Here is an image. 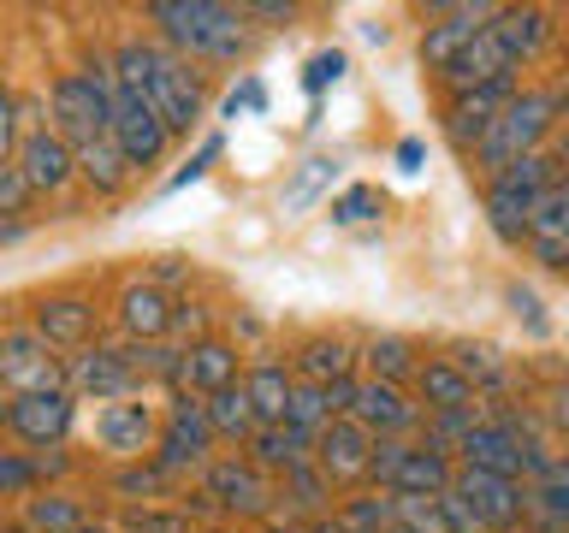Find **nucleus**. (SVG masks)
Listing matches in <instances>:
<instances>
[{
  "mask_svg": "<svg viewBox=\"0 0 569 533\" xmlns=\"http://www.w3.org/2000/svg\"><path fill=\"white\" fill-rule=\"evenodd\" d=\"M178 480L160 469L154 456H142V462H124V469L113 474V492L124 497V504H160V497H172Z\"/></svg>",
  "mask_w": 569,
  "mask_h": 533,
  "instance_id": "72a5a7b5",
  "label": "nucleus"
},
{
  "mask_svg": "<svg viewBox=\"0 0 569 533\" xmlns=\"http://www.w3.org/2000/svg\"><path fill=\"white\" fill-rule=\"evenodd\" d=\"M71 421H78V398H71V391L12 398V439L30 444V451H53V444H66Z\"/></svg>",
  "mask_w": 569,
  "mask_h": 533,
  "instance_id": "a211bd4d",
  "label": "nucleus"
},
{
  "mask_svg": "<svg viewBox=\"0 0 569 533\" xmlns=\"http://www.w3.org/2000/svg\"><path fill=\"white\" fill-rule=\"evenodd\" d=\"M213 421H208V403L202 398H172L167 415H160V439H154V462L167 469L172 480L184 474H202L213 462Z\"/></svg>",
  "mask_w": 569,
  "mask_h": 533,
  "instance_id": "0eeeda50",
  "label": "nucleus"
},
{
  "mask_svg": "<svg viewBox=\"0 0 569 533\" xmlns=\"http://www.w3.org/2000/svg\"><path fill=\"white\" fill-rule=\"evenodd\" d=\"M149 18L172 42V53H184V60H238V53H249L243 7H220V0H154Z\"/></svg>",
  "mask_w": 569,
  "mask_h": 533,
  "instance_id": "f03ea898",
  "label": "nucleus"
},
{
  "mask_svg": "<svg viewBox=\"0 0 569 533\" xmlns=\"http://www.w3.org/2000/svg\"><path fill=\"white\" fill-rule=\"evenodd\" d=\"M362 362H368V380H386V385H416V344L409 338H398V332H380V338H368L362 344Z\"/></svg>",
  "mask_w": 569,
  "mask_h": 533,
  "instance_id": "2f4dec72",
  "label": "nucleus"
},
{
  "mask_svg": "<svg viewBox=\"0 0 569 533\" xmlns=\"http://www.w3.org/2000/svg\"><path fill=\"white\" fill-rule=\"evenodd\" d=\"M338 527H345V533H398V497H391V492L345 497V510H338Z\"/></svg>",
  "mask_w": 569,
  "mask_h": 533,
  "instance_id": "f704fd0d",
  "label": "nucleus"
},
{
  "mask_svg": "<svg viewBox=\"0 0 569 533\" xmlns=\"http://www.w3.org/2000/svg\"><path fill=\"white\" fill-rule=\"evenodd\" d=\"M380 208H386V195L373 190V184H350V190L332 202V220H338V225H362V220H380Z\"/></svg>",
  "mask_w": 569,
  "mask_h": 533,
  "instance_id": "37998d69",
  "label": "nucleus"
},
{
  "mask_svg": "<svg viewBox=\"0 0 569 533\" xmlns=\"http://www.w3.org/2000/svg\"><path fill=\"white\" fill-rule=\"evenodd\" d=\"M416 403L427 415H457V409H480V391L451 355H427L416 368Z\"/></svg>",
  "mask_w": 569,
  "mask_h": 533,
  "instance_id": "393cba45",
  "label": "nucleus"
},
{
  "mask_svg": "<svg viewBox=\"0 0 569 533\" xmlns=\"http://www.w3.org/2000/svg\"><path fill=\"white\" fill-rule=\"evenodd\" d=\"M24 522H30L36 533H83L89 515H83V504H78L71 492L48 486V492H30V497H24Z\"/></svg>",
  "mask_w": 569,
  "mask_h": 533,
  "instance_id": "473e14b6",
  "label": "nucleus"
},
{
  "mask_svg": "<svg viewBox=\"0 0 569 533\" xmlns=\"http://www.w3.org/2000/svg\"><path fill=\"white\" fill-rule=\"evenodd\" d=\"M48 113H53V131H60L71 149L107 137L113 131V66L89 60L83 71H60L48 89Z\"/></svg>",
  "mask_w": 569,
  "mask_h": 533,
  "instance_id": "39448f33",
  "label": "nucleus"
},
{
  "mask_svg": "<svg viewBox=\"0 0 569 533\" xmlns=\"http://www.w3.org/2000/svg\"><path fill=\"white\" fill-rule=\"evenodd\" d=\"M83 533H119V527H101V522H89V527H83Z\"/></svg>",
  "mask_w": 569,
  "mask_h": 533,
  "instance_id": "13d9d810",
  "label": "nucleus"
},
{
  "mask_svg": "<svg viewBox=\"0 0 569 533\" xmlns=\"http://www.w3.org/2000/svg\"><path fill=\"white\" fill-rule=\"evenodd\" d=\"M498 36H505L510 60L528 66L533 53L551 42V12L546 7H505V12H498Z\"/></svg>",
  "mask_w": 569,
  "mask_h": 533,
  "instance_id": "7c9ffc66",
  "label": "nucleus"
},
{
  "mask_svg": "<svg viewBox=\"0 0 569 533\" xmlns=\"http://www.w3.org/2000/svg\"><path fill=\"white\" fill-rule=\"evenodd\" d=\"M243 391H249V403H256L261 426H284L291 398H297V373L284 362H256V368H243Z\"/></svg>",
  "mask_w": 569,
  "mask_h": 533,
  "instance_id": "a878e982",
  "label": "nucleus"
},
{
  "mask_svg": "<svg viewBox=\"0 0 569 533\" xmlns=\"http://www.w3.org/2000/svg\"><path fill=\"white\" fill-rule=\"evenodd\" d=\"M522 95V83L516 78H492V83H480V89H462V95H451L445 101V131H451V142L457 149H480V137L498 124V113Z\"/></svg>",
  "mask_w": 569,
  "mask_h": 533,
  "instance_id": "4468645a",
  "label": "nucleus"
},
{
  "mask_svg": "<svg viewBox=\"0 0 569 533\" xmlns=\"http://www.w3.org/2000/svg\"><path fill=\"white\" fill-rule=\"evenodd\" d=\"M18 142H24V101L0 78V160H18Z\"/></svg>",
  "mask_w": 569,
  "mask_h": 533,
  "instance_id": "c03bdc74",
  "label": "nucleus"
},
{
  "mask_svg": "<svg viewBox=\"0 0 569 533\" xmlns=\"http://www.w3.org/2000/svg\"><path fill=\"white\" fill-rule=\"evenodd\" d=\"M558 89H522L505 113H498V124L487 137H480V149H475V172L480 178H498V172H510L516 160H528V154H540L546 149V137L558 131Z\"/></svg>",
  "mask_w": 569,
  "mask_h": 533,
  "instance_id": "7ed1b4c3",
  "label": "nucleus"
},
{
  "mask_svg": "<svg viewBox=\"0 0 569 533\" xmlns=\"http://www.w3.org/2000/svg\"><path fill=\"white\" fill-rule=\"evenodd\" d=\"M30 456H36V474H42V480H53V474L71 469V456L60 451V444H53V451H30Z\"/></svg>",
  "mask_w": 569,
  "mask_h": 533,
  "instance_id": "09e8293b",
  "label": "nucleus"
},
{
  "mask_svg": "<svg viewBox=\"0 0 569 533\" xmlns=\"http://www.w3.org/2000/svg\"><path fill=\"white\" fill-rule=\"evenodd\" d=\"M398 533H451L445 497H398Z\"/></svg>",
  "mask_w": 569,
  "mask_h": 533,
  "instance_id": "ea45409f",
  "label": "nucleus"
},
{
  "mask_svg": "<svg viewBox=\"0 0 569 533\" xmlns=\"http://www.w3.org/2000/svg\"><path fill=\"white\" fill-rule=\"evenodd\" d=\"M338 78H345V53H338V48L315 53V60L302 66V89H309V95H320V89H327V83H338Z\"/></svg>",
  "mask_w": 569,
  "mask_h": 533,
  "instance_id": "a18cd8bd",
  "label": "nucleus"
},
{
  "mask_svg": "<svg viewBox=\"0 0 569 533\" xmlns=\"http://www.w3.org/2000/svg\"><path fill=\"white\" fill-rule=\"evenodd\" d=\"M249 462L284 480L291 469H302V462H315V439L297 433V426H261V433L249 439Z\"/></svg>",
  "mask_w": 569,
  "mask_h": 533,
  "instance_id": "bb28decb",
  "label": "nucleus"
},
{
  "mask_svg": "<svg viewBox=\"0 0 569 533\" xmlns=\"http://www.w3.org/2000/svg\"><path fill=\"white\" fill-rule=\"evenodd\" d=\"M202 497L226 515H273L279 486H273V474L256 469L249 456H213L202 469Z\"/></svg>",
  "mask_w": 569,
  "mask_h": 533,
  "instance_id": "1a4fd4ad",
  "label": "nucleus"
},
{
  "mask_svg": "<svg viewBox=\"0 0 569 533\" xmlns=\"http://www.w3.org/2000/svg\"><path fill=\"white\" fill-rule=\"evenodd\" d=\"M66 391H71V398H96V403L137 398L142 373H137L131 344H89L78 355H66Z\"/></svg>",
  "mask_w": 569,
  "mask_h": 533,
  "instance_id": "6e6552de",
  "label": "nucleus"
},
{
  "mask_svg": "<svg viewBox=\"0 0 569 533\" xmlns=\"http://www.w3.org/2000/svg\"><path fill=\"white\" fill-rule=\"evenodd\" d=\"M522 522L533 533H569V456H546L522 480Z\"/></svg>",
  "mask_w": 569,
  "mask_h": 533,
  "instance_id": "4be33fe9",
  "label": "nucleus"
},
{
  "mask_svg": "<svg viewBox=\"0 0 569 533\" xmlns=\"http://www.w3.org/2000/svg\"><path fill=\"white\" fill-rule=\"evenodd\" d=\"M0 385L12 398H36V391H66V355H53L30 326L0 332Z\"/></svg>",
  "mask_w": 569,
  "mask_h": 533,
  "instance_id": "9b49d317",
  "label": "nucleus"
},
{
  "mask_svg": "<svg viewBox=\"0 0 569 533\" xmlns=\"http://www.w3.org/2000/svg\"><path fill=\"white\" fill-rule=\"evenodd\" d=\"M0 433H12V391L0 385Z\"/></svg>",
  "mask_w": 569,
  "mask_h": 533,
  "instance_id": "5fc2aeb1",
  "label": "nucleus"
},
{
  "mask_svg": "<svg viewBox=\"0 0 569 533\" xmlns=\"http://www.w3.org/2000/svg\"><path fill=\"white\" fill-rule=\"evenodd\" d=\"M107 66H113L119 83H131L154 101V113L167 119L172 137H190L196 124H202L208 95H202V78L190 71L184 53H172L160 42H119L113 53H107Z\"/></svg>",
  "mask_w": 569,
  "mask_h": 533,
  "instance_id": "f257e3e1",
  "label": "nucleus"
},
{
  "mask_svg": "<svg viewBox=\"0 0 569 533\" xmlns=\"http://www.w3.org/2000/svg\"><path fill=\"white\" fill-rule=\"evenodd\" d=\"M558 107H563V113H569V78L558 83Z\"/></svg>",
  "mask_w": 569,
  "mask_h": 533,
  "instance_id": "4d7b16f0",
  "label": "nucleus"
},
{
  "mask_svg": "<svg viewBox=\"0 0 569 533\" xmlns=\"http://www.w3.org/2000/svg\"><path fill=\"white\" fill-rule=\"evenodd\" d=\"M220 149H226L220 137H202V149H196V154L184 160V172H172V178H167V190H184V184H196V178H202V172L213 167V160H220Z\"/></svg>",
  "mask_w": 569,
  "mask_h": 533,
  "instance_id": "49530a36",
  "label": "nucleus"
},
{
  "mask_svg": "<svg viewBox=\"0 0 569 533\" xmlns=\"http://www.w3.org/2000/svg\"><path fill=\"white\" fill-rule=\"evenodd\" d=\"M30 178L18 160H0V220H12V225H24V213H30Z\"/></svg>",
  "mask_w": 569,
  "mask_h": 533,
  "instance_id": "a19ab883",
  "label": "nucleus"
},
{
  "mask_svg": "<svg viewBox=\"0 0 569 533\" xmlns=\"http://www.w3.org/2000/svg\"><path fill=\"white\" fill-rule=\"evenodd\" d=\"M558 178H563V149H540V154L516 160L510 172L487 178V195H480V202H487V225L505 243H528L533 208H540V195L558 184Z\"/></svg>",
  "mask_w": 569,
  "mask_h": 533,
  "instance_id": "20e7f679",
  "label": "nucleus"
},
{
  "mask_svg": "<svg viewBox=\"0 0 569 533\" xmlns=\"http://www.w3.org/2000/svg\"><path fill=\"white\" fill-rule=\"evenodd\" d=\"M373 439L362 421H350V415H338L327 421V433L315 439V469L332 480V486H350V480H368V462H373Z\"/></svg>",
  "mask_w": 569,
  "mask_h": 533,
  "instance_id": "f3484780",
  "label": "nucleus"
},
{
  "mask_svg": "<svg viewBox=\"0 0 569 533\" xmlns=\"http://www.w3.org/2000/svg\"><path fill=\"white\" fill-rule=\"evenodd\" d=\"M368 480H380V492L391 497H445L451 492V456L427 439H380L368 462Z\"/></svg>",
  "mask_w": 569,
  "mask_h": 533,
  "instance_id": "423d86ee",
  "label": "nucleus"
},
{
  "mask_svg": "<svg viewBox=\"0 0 569 533\" xmlns=\"http://www.w3.org/2000/svg\"><path fill=\"white\" fill-rule=\"evenodd\" d=\"M451 497L469 504V515L487 533H516L522 527V480H505V474H487V469H457L451 480Z\"/></svg>",
  "mask_w": 569,
  "mask_h": 533,
  "instance_id": "ddd939ff",
  "label": "nucleus"
},
{
  "mask_svg": "<svg viewBox=\"0 0 569 533\" xmlns=\"http://www.w3.org/2000/svg\"><path fill=\"white\" fill-rule=\"evenodd\" d=\"M78 178H83V184L96 190V195H119V190H124V178H131V160H124V149L113 142V131L78 149Z\"/></svg>",
  "mask_w": 569,
  "mask_h": 533,
  "instance_id": "c756f323",
  "label": "nucleus"
},
{
  "mask_svg": "<svg viewBox=\"0 0 569 533\" xmlns=\"http://www.w3.org/2000/svg\"><path fill=\"white\" fill-rule=\"evenodd\" d=\"M208 533H231V527H208Z\"/></svg>",
  "mask_w": 569,
  "mask_h": 533,
  "instance_id": "bf43d9fd",
  "label": "nucleus"
},
{
  "mask_svg": "<svg viewBox=\"0 0 569 533\" xmlns=\"http://www.w3.org/2000/svg\"><path fill=\"white\" fill-rule=\"evenodd\" d=\"M332 178H338V160H327V154H315V160H302L297 167V178L284 184V208H309L320 190H332Z\"/></svg>",
  "mask_w": 569,
  "mask_h": 533,
  "instance_id": "58836bf2",
  "label": "nucleus"
},
{
  "mask_svg": "<svg viewBox=\"0 0 569 533\" xmlns=\"http://www.w3.org/2000/svg\"><path fill=\"white\" fill-rule=\"evenodd\" d=\"M24 238V225H12V220H0V243H18Z\"/></svg>",
  "mask_w": 569,
  "mask_h": 533,
  "instance_id": "6e6d98bb",
  "label": "nucleus"
},
{
  "mask_svg": "<svg viewBox=\"0 0 569 533\" xmlns=\"http://www.w3.org/2000/svg\"><path fill=\"white\" fill-rule=\"evenodd\" d=\"M327 492H332V480L320 474L315 462H302V469H291V474L279 480V497H284L297 515H320V510H327Z\"/></svg>",
  "mask_w": 569,
  "mask_h": 533,
  "instance_id": "4c0bfd02",
  "label": "nucleus"
},
{
  "mask_svg": "<svg viewBox=\"0 0 569 533\" xmlns=\"http://www.w3.org/2000/svg\"><path fill=\"white\" fill-rule=\"evenodd\" d=\"M546 415H551V426H558V433H569V385H558V391H551Z\"/></svg>",
  "mask_w": 569,
  "mask_h": 533,
  "instance_id": "3c124183",
  "label": "nucleus"
},
{
  "mask_svg": "<svg viewBox=\"0 0 569 533\" xmlns=\"http://www.w3.org/2000/svg\"><path fill=\"white\" fill-rule=\"evenodd\" d=\"M113 142L124 149V160H131V172L160 167V154H167V142H172L167 119L154 113V101L142 95V89L119 83V78H113Z\"/></svg>",
  "mask_w": 569,
  "mask_h": 533,
  "instance_id": "9d476101",
  "label": "nucleus"
},
{
  "mask_svg": "<svg viewBox=\"0 0 569 533\" xmlns=\"http://www.w3.org/2000/svg\"><path fill=\"white\" fill-rule=\"evenodd\" d=\"M30 332L42 338L48 350H89V338H96V302L78 296V291L42 296L30 309Z\"/></svg>",
  "mask_w": 569,
  "mask_h": 533,
  "instance_id": "6ab92c4d",
  "label": "nucleus"
},
{
  "mask_svg": "<svg viewBox=\"0 0 569 533\" xmlns=\"http://www.w3.org/2000/svg\"><path fill=\"white\" fill-rule=\"evenodd\" d=\"M18 167H24L36 195H60L78 178V149L53 124H42V131H24V142H18Z\"/></svg>",
  "mask_w": 569,
  "mask_h": 533,
  "instance_id": "412c9836",
  "label": "nucleus"
},
{
  "mask_svg": "<svg viewBox=\"0 0 569 533\" xmlns=\"http://www.w3.org/2000/svg\"><path fill=\"white\" fill-rule=\"evenodd\" d=\"M350 368H356V350L345 338H309L291 355V373L302 385H338V380H350Z\"/></svg>",
  "mask_w": 569,
  "mask_h": 533,
  "instance_id": "cd10ccee",
  "label": "nucleus"
},
{
  "mask_svg": "<svg viewBox=\"0 0 569 533\" xmlns=\"http://www.w3.org/2000/svg\"><path fill=\"white\" fill-rule=\"evenodd\" d=\"M202 403H208V421H213V439H220V444H249L261 433V415H256V403H249L243 380L226 385V391H213V398H202Z\"/></svg>",
  "mask_w": 569,
  "mask_h": 533,
  "instance_id": "c85d7f7f",
  "label": "nucleus"
},
{
  "mask_svg": "<svg viewBox=\"0 0 569 533\" xmlns=\"http://www.w3.org/2000/svg\"><path fill=\"white\" fill-rule=\"evenodd\" d=\"M172 309H178V302L160 291L154 279H131V284L119 291V302H113L119 332L131 338V344H160V338L172 332Z\"/></svg>",
  "mask_w": 569,
  "mask_h": 533,
  "instance_id": "b1692460",
  "label": "nucleus"
},
{
  "mask_svg": "<svg viewBox=\"0 0 569 533\" xmlns=\"http://www.w3.org/2000/svg\"><path fill=\"white\" fill-rule=\"evenodd\" d=\"M172 332H178V338H190V344H202V338H208V309L184 296V302L172 309Z\"/></svg>",
  "mask_w": 569,
  "mask_h": 533,
  "instance_id": "de8ad7c7",
  "label": "nucleus"
},
{
  "mask_svg": "<svg viewBox=\"0 0 569 533\" xmlns=\"http://www.w3.org/2000/svg\"><path fill=\"white\" fill-rule=\"evenodd\" d=\"M261 101H267V95H261V83H256V78H249L243 89H231V101H226V113H231V119H238V107H261Z\"/></svg>",
  "mask_w": 569,
  "mask_h": 533,
  "instance_id": "8fccbe9b",
  "label": "nucleus"
},
{
  "mask_svg": "<svg viewBox=\"0 0 569 533\" xmlns=\"http://www.w3.org/2000/svg\"><path fill=\"white\" fill-rule=\"evenodd\" d=\"M528 255L546 273H569V178H558L528 220Z\"/></svg>",
  "mask_w": 569,
  "mask_h": 533,
  "instance_id": "5701e85b",
  "label": "nucleus"
},
{
  "mask_svg": "<svg viewBox=\"0 0 569 533\" xmlns=\"http://www.w3.org/2000/svg\"><path fill=\"white\" fill-rule=\"evenodd\" d=\"M510 302H516V314H528L533 332H546V314H540V302H533L528 291H510Z\"/></svg>",
  "mask_w": 569,
  "mask_h": 533,
  "instance_id": "603ef678",
  "label": "nucleus"
},
{
  "mask_svg": "<svg viewBox=\"0 0 569 533\" xmlns=\"http://www.w3.org/2000/svg\"><path fill=\"white\" fill-rule=\"evenodd\" d=\"M42 492V474H36L30 451H0V497H30Z\"/></svg>",
  "mask_w": 569,
  "mask_h": 533,
  "instance_id": "79ce46f5",
  "label": "nucleus"
},
{
  "mask_svg": "<svg viewBox=\"0 0 569 533\" xmlns=\"http://www.w3.org/2000/svg\"><path fill=\"white\" fill-rule=\"evenodd\" d=\"M451 362L475 380L480 398H487V391H505V385H510V362H505V355H498L492 344H457V350H451Z\"/></svg>",
  "mask_w": 569,
  "mask_h": 533,
  "instance_id": "c9c22d12",
  "label": "nucleus"
},
{
  "mask_svg": "<svg viewBox=\"0 0 569 533\" xmlns=\"http://www.w3.org/2000/svg\"><path fill=\"white\" fill-rule=\"evenodd\" d=\"M119 533H190L184 504H119Z\"/></svg>",
  "mask_w": 569,
  "mask_h": 533,
  "instance_id": "e433bc0d",
  "label": "nucleus"
},
{
  "mask_svg": "<svg viewBox=\"0 0 569 533\" xmlns=\"http://www.w3.org/2000/svg\"><path fill=\"white\" fill-rule=\"evenodd\" d=\"M505 12V7H492V0H462V7H433V24H427L421 36V66L427 71H451L462 53H469L480 42V30L492 24V18Z\"/></svg>",
  "mask_w": 569,
  "mask_h": 533,
  "instance_id": "f8f14e48",
  "label": "nucleus"
},
{
  "mask_svg": "<svg viewBox=\"0 0 569 533\" xmlns=\"http://www.w3.org/2000/svg\"><path fill=\"white\" fill-rule=\"evenodd\" d=\"M96 439H101V451H113L119 462H142V456H154L160 409H154V403H142V398L101 403V409H96Z\"/></svg>",
  "mask_w": 569,
  "mask_h": 533,
  "instance_id": "2eb2a0df",
  "label": "nucleus"
},
{
  "mask_svg": "<svg viewBox=\"0 0 569 533\" xmlns=\"http://www.w3.org/2000/svg\"><path fill=\"white\" fill-rule=\"evenodd\" d=\"M238 380V344H226V338H202V344L178 350V398H213Z\"/></svg>",
  "mask_w": 569,
  "mask_h": 533,
  "instance_id": "aec40b11",
  "label": "nucleus"
},
{
  "mask_svg": "<svg viewBox=\"0 0 569 533\" xmlns=\"http://www.w3.org/2000/svg\"><path fill=\"white\" fill-rule=\"evenodd\" d=\"M350 421H362L373 439H409V433L421 426V403L409 398L403 385H386V380H356Z\"/></svg>",
  "mask_w": 569,
  "mask_h": 533,
  "instance_id": "dca6fc26",
  "label": "nucleus"
},
{
  "mask_svg": "<svg viewBox=\"0 0 569 533\" xmlns=\"http://www.w3.org/2000/svg\"><path fill=\"white\" fill-rule=\"evenodd\" d=\"M398 167L403 172H421V142H398Z\"/></svg>",
  "mask_w": 569,
  "mask_h": 533,
  "instance_id": "864d4df0",
  "label": "nucleus"
}]
</instances>
